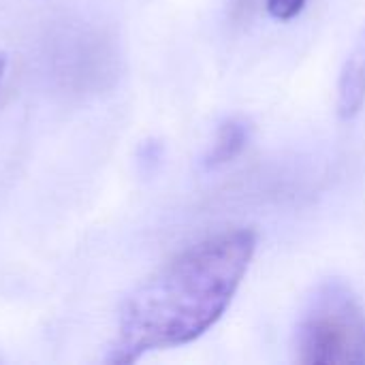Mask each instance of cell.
<instances>
[{"label": "cell", "mask_w": 365, "mask_h": 365, "mask_svg": "<svg viewBox=\"0 0 365 365\" xmlns=\"http://www.w3.org/2000/svg\"><path fill=\"white\" fill-rule=\"evenodd\" d=\"M257 250V233L233 229L190 246L124 302L111 364L195 342L231 306Z\"/></svg>", "instance_id": "6da1fadb"}, {"label": "cell", "mask_w": 365, "mask_h": 365, "mask_svg": "<svg viewBox=\"0 0 365 365\" xmlns=\"http://www.w3.org/2000/svg\"><path fill=\"white\" fill-rule=\"evenodd\" d=\"M295 357L304 365L365 361V310L340 280L321 284L308 299L295 334Z\"/></svg>", "instance_id": "7a4b0ae2"}, {"label": "cell", "mask_w": 365, "mask_h": 365, "mask_svg": "<svg viewBox=\"0 0 365 365\" xmlns=\"http://www.w3.org/2000/svg\"><path fill=\"white\" fill-rule=\"evenodd\" d=\"M365 105V49L351 56L338 83V111L342 118H355Z\"/></svg>", "instance_id": "3957f363"}, {"label": "cell", "mask_w": 365, "mask_h": 365, "mask_svg": "<svg viewBox=\"0 0 365 365\" xmlns=\"http://www.w3.org/2000/svg\"><path fill=\"white\" fill-rule=\"evenodd\" d=\"M248 143V126L242 120H227L220 124L212 150L205 156L207 169H220L233 163Z\"/></svg>", "instance_id": "277c9868"}, {"label": "cell", "mask_w": 365, "mask_h": 365, "mask_svg": "<svg viewBox=\"0 0 365 365\" xmlns=\"http://www.w3.org/2000/svg\"><path fill=\"white\" fill-rule=\"evenodd\" d=\"M308 0H267V11L272 13V17L289 21L293 17H297Z\"/></svg>", "instance_id": "5b68a950"}, {"label": "cell", "mask_w": 365, "mask_h": 365, "mask_svg": "<svg viewBox=\"0 0 365 365\" xmlns=\"http://www.w3.org/2000/svg\"><path fill=\"white\" fill-rule=\"evenodd\" d=\"M4 66H6V58H4V53L0 51V79H2V75H4Z\"/></svg>", "instance_id": "8992f818"}]
</instances>
